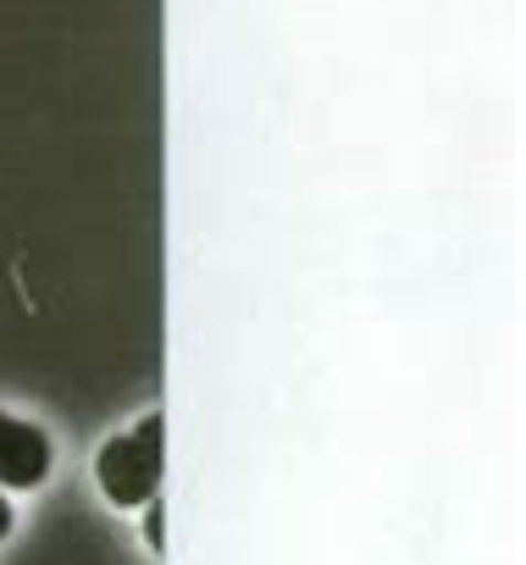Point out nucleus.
I'll use <instances>...</instances> for the list:
<instances>
[{"instance_id": "f257e3e1", "label": "nucleus", "mask_w": 526, "mask_h": 565, "mask_svg": "<svg viewBox=\"0 0 526 565\" xmlns=\"http://www.w3.org/2000/svg\"><path fill=\"white\" fill-rule=\"evenodd\" d=\"M161 416H144L133 433H117V438H106L100 444V455H95V477H100V488H106V499L111 504H122V510H139V504H150L155 499V488H161Z\"/></svg>"}, {"instance_id": "f03ea898", "label": "nucleus", "mask_w": 526, "mask_h": 565, "mask_svg": "<svg viewBox=\"0 0 526 565\" xmlns=\"http://www.w3.org/2000/svg\"><path fill=\"white\" fill-rule=\"evenodd\" d=\"M51 471V438L34 422H18L0 411V482L7 488H40Z\"/></svg>"}, {"instance_id": "7ed1b4c3", "label": "nucleus", "mask_w": 526, "mask_h": 565, "mask_svg": "<svg viewBox=\"0 0 526 565\" xmlns=\"http://www.w3.org/2000/svg\"><path fill=\"white\" fill-rule=\"evenodd\" d=\"M7 532H12V504L0 499V537H7Z\"/></svg>"}]
</instances>
